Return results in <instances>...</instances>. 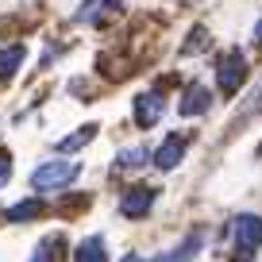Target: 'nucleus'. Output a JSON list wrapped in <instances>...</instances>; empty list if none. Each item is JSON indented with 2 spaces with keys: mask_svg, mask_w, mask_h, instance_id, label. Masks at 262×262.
<instances>
[{
  "mask_svg": "<svg viewBox=\"0 0 262 262\" xmlns=\"http://www.w3.org/2000/svg\"><path fill=\"white\" fill-rule=\"evenodd\" d=\"M247 77V58L239 50H224L220 54V66H216V81H220L224 93H235Z\"/></svg>",
  "mask_w": 262,
  "mask_h": 262,
  "instance_id": "obj_1",
  "label": "nucleus"
},
{
  "mask_svg": "<svg viewBox=\"0 0 262 262\" xmlns=\"http://www.w3.org/2000/svg\"><path fill=\"white\" fill-rule=\"evenodd\" d=\"M77 170H81L77 162H47V166H39V170L31 173V185H35V189H58V185H70V181L77 178Z\"/></svg>",
  "mask_w": 262,
  "mask_h": 262,
  "instance_id": "obj_2",
  "label": "nucleus"
},
{
  "mask_svg": "<svg viewBox=\"0 0 262 262\" xmlns=\"http://www.w3.org/2000/svg\"><path fill=\"white\" fill-rule=\"evenodd\" d=\"M231 239H235V251L247 258L254 247H262V220L258 216H239L231 224Z\"/></svg>",
  "mask_w": 262,
  "mask_h": 262,
  "instance_id": "obj_3",
  "label": "nucleus"
},
{
  "mask_svg": "<svg viewBox=\"0 0 262 262\" xmlns=\"http://www.w3.org/2000/svg\"><path fill=\"white\" fill-rule=\"evenodd\" d=\"M150 205H155V189H150V185H135V189H127V193H123L120 212L127 216V220H139V216L150 212Z\"/></svg>",
  "mask_w": 262,
  "mask_h": 262,
  "instance_id": "obj_4",
  "label": "nucleus"
},
{
  "mask_svg": "<svg viewBox=\"0 0 262 262\" xmlns=\"http://www.w3.org/2000/svg\"><path fill=\"white\" fill-rule=\"evenodd\" d=\"M158 120H162V97H158V93L135 97V123H139V127H155Z\"/></svg>",
  "mask_w": 262,
  "mask_h": 262,
  "instance_id": "obj_5",
  "label": "nucleus"
},
{
  "mask_svg": "<svg viewBox=\"0 0 262 262\" xmlns=\"http://www.w3.org/2000/svg\"><path fill=\"white\" fill-rule=\"evenodd\" d=\"M181 155H185V139H181V135H170V139L155 150V166L158 170H173V166L181 162Z\"/></svg>",
  "mask_w": 262,
  "mask_h": 262,
  "instance_id": "obj_6",
  "label": "nucleus"
},
{
  "mask_svg": "<svg viewBox=\"0 0 262 262\" xmlns=\"http://www.w3.org/2000/svg\"><path fill=\"white\" fill-rule=\"evenodd\" d=\"M208 100H212V97H208L205 85H193V89H185V100L178 104V112L181 116H201L208 108Z\"/></svg>",
  "mask_w": 262,
  "mask_h": 262,
  "instance_id": "obj_7",
  "label": "nucleus"
},
{
  "mask_svg": "<svg viewBox=\"0 0 262 262\" xmlns=\"http://www.w3.org/2000/svg\"><path fill=\"white\" fill-rule=\"evenodd\" d=\"M74 262H108V254H104V239H97V235L81 239V243H77Z\"/></svg>",
  "mask_w": 262,
  "mask_h": 262,
  "instance_id": "obj_8",
  "label": "nucleus"
},
{
  "mask_svg": "<svg viewBox=\"0 0 262 262\" xmlns=\"http://www.w3.org/2000/svg\"><path fill=\"white\" fill-rule=\"evenodd\" d=\"M201 251V235H189L181 247H173L166 258H158V262H193V254Z\"/></svg>",
  "mask_w": 262,
  "mask_h": 262,
  "instance_id": "obj_9",
  "label": "nucleus"
},
{
  "mask_svg": "<svg viewBox=\"0 0 262 262\" xmlns=\"http://www.w3.org/2000/svg\"><path fill=\"white\" fill-rule=\"evenodd\" d=\"M39 212H42L39 201H24V205H12V208H8V220L19 224V220H31V216H39Z\"/></svg>",
  "mask_w": 262,
  "mask_h": 262,
  "instance_id": "obj_10",
  "label": "nucleus"
},
{
  "mask_svg": "<svg viewBox=\"0 0 262 262\" xmlns=\"http://www.w3.org/2000/svg\"><path fill=\"white\" fill-rule=\"evenodd\" d=\"M143 158H147V150H143V147H131V150H120L116 166H120V170H139Z\"/></svg>",
  "mask_w": 262,
  "mask_h": 262,
  "instance_id": "obj_11",
  "label": "nucleus"
},
{
  "mask_svg": "<svg viewBox=\"0 0 262 262\" xmlns=\"http://www.w3.org/2000/svg\"><path fill=\"white\" fill-rule=\"evenodd\" d=\"M24 62V47H12V50H0V74L8 77V74H16V66Z\"/></svg>",
  "mask_w": 262,
  "mask_h": 262,
  "instance_id": "obj_12",
  "label": "nucleus"
},
{
  "mask_svg": "<svg viewBox=\"0 0 262 262\" xmlns=\"http://www.w3.org/2000/svg\"><path fill=\"white\" fill-rule=\"evenodd\" d=\"M93 135H97V127H93V123H89V127H81V131H77V135H70V139H62V143H58V150H77V147H85V143H89Z\"/></svg>",
  "mask_w": 262,
  "mask_h": 262,
  "instance_id": "obj_13",
  "label": "nucleus"
},
{
  "mask_svg": "<svg viewBox=\"0 0 262 262\" xmlns=\"http://www.w3.org/2000/svg\"><path fill=\"white\" fill-rule=\"evenodd\" d=\"M54 251H58V239H47V243L35 251V258H31V262H58V254H54Z\"/></svg>",
  "mask_w": 262,
  "mask_h": 262,
  "instance_id": "obj_14",
  "label": "nucleus"
},
{
  "mask_svg": "<svg viewBox=\"0 0 262 262\" xmlns=\"http://www.w3.org/2000/svg\"><path fill=\"white\" fill-rule=\"evenodd\" d=\"M201 47H205V31L196 27V31H193V42H185V54H193V50H201Z\"/></svg>",
  "mask_w": 262,
  "mask_h": 262,
  "instance_id": "obj_15",
  "label": "nucleus"
},
{
  "mask_svg": "<svg viewBox=\"0 0 262 262\" xmlns=\"http://www.w3.org/2000/svg\"><path fill=\"white\" fill-rule=\"evenodd\" d=\"M8 173H12V162H8V155H0V185L8 181Z\"/></svg>",
  "mask_w": 262,
  "mask_h": 262,
  "instance_id": "obj_16",
  "label": "nucleus"
},
{
  "mask_svg": "<svg viewBox=\"0 0 262 262\" xmlns=\"http://www.w3.org/2000/svg\"><path fill=\"white\" fill-rule=\"evenodd\" d=\"M254 39H258V42H262V19H258V27H254Z\"/></svg>",
  "mask_w": 262,
  "mask_h": 262,
  "instance_id": "obj_17",
  "label": "nucleus"
},
{
  "mask_svg": "<svg viewBox=\"0 0 262 262\" xmlns=\"http://www.w3.org/2000/svg\"><path fill=\"white\" fill-rule=\"evenodd\" d=\"M123 262H143V258H135V254H127V258H123Z\"/></svg>",
  "mask_w": 262,
  "mask_h": 262,
  "instance_id": "obj_18",
  "label": "nucleus"
}]
</instances>
